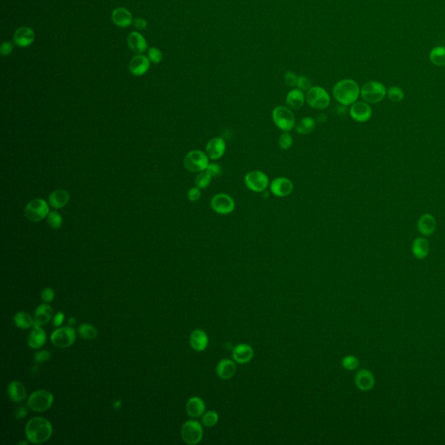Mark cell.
<instances>
[{"label":"cell","instance_id":"cell-1","mask_svg":"<svg viewBox=\"0 0 445 445\" xmlns=\"http://www.w3.org/2000/svg\"><path fill=\"white\" fill-rule=\"evenodd\" d=\"M52 423L44 418L37 417L30 419L26 426L27 440L32 444H43L49 440L52 435Z\"/></svg>","mask_w":445,"mask_h":445},{"label":"cell","instance_id":"cell-2","mask_svg":"<svg viewBox=\"0 0 445 445\" xmlns=\"http://www.w3.org/2000/svg\"><path fill=\"white\" fill-rule=\"evenodd\" d=\"M361 89L358 83L352 79H342L334 85L332 94L341 105L348 106L358 101Z\"/></svg>","mask_w":445,"mask_h":445},{"label":"cell","instance_id":"cell-3","mask_svg":"<svg viewBox=\"0 0 445 445\" xmlns=\"http://www.w3.org/2000/svg\"><path fill=\"white\" fill-rule=\"evenodd\" d=\"M209 158L205 152L193 150L187 153L183 158V165L187 171L199 173L206 171L209 165Z\"/></svg>","mask_w":445,"mask_h":445},{"label":"cell","instance_id":"cell-4","mask_svg":"<svg viewBox=\"0 0 445 445\" xmlns=\"http://www.w3.org/2000/svg\"><path fill=\"white\" fill-rule=\"evenodd\" d=\"M271 116L276 126L283 131H290L296 126V118L292 110L287 106L275 107Z\"/></svg>","mask_w":445,"mask_h":445},{"label":"cell","instance_id":"cell-5","mask_svg":"<svg viewBox=\"0 0 445 445\" xmlns=\"http://www.w3.org/2000/svg\"><path fill=\"white\" fill-rule=\"evenodd\" d=\"M306 103L315 110H325L331 104V97L327 91L321 86H313L305 95Z\"/></svg>","mask_w":445,"mask_h":445},{"label":"cell","instance_id":"cell-6","mask_svg":"<svg viewBox=\"0 0 445 445\" xmlns=\"http://www.w3.org/2000/svg\"><path fill=\"white\" fill-rule=\"evenodd\" d=\"M360 94L366 103L377 104L387 95V90L380 82L369 81L363 85Z\"/></svg>","mask_w":445,"mask_h":445},{"label":"cell","instance_id":"cell-7","mask_svg":"<svg viewBox=\"0 0 445 445\" xmlns=\"http://www.w3.org/2000/svg\"><path fill=\"white\" fill-rule=\"evenodd\" d=\"M53 401V395L51 392L46 390H38L29 396L27 405L32 411L44 412L49 410Z\"/></svg>","mask_w":445,"mask_h":445},{"label":"cell","instance_id":"cell-8","mask_svg":"<svg viewBox=\"0 0 445 445\" xmlns=\"http://www.w3.org/2000/svg\"><path fill=\"white\" fill-rule=\"evenodd\" d=\"M49 213L48 203L41 198L32 199L25 208V215L27 219L31 222H39L47 217Z\"/></svg>","mask_w":445,"mask_h":445},{"label":"cell","instance_id":"cell-9","mask_svg":"<svg viewBox=\"0 0 445 445\" xmlns=\"http://www.w3.org/2000/svg\"><path fill=\"white\" fill-rule=\"evenodd\" d=\"M244 184L247 189L254 192H263L270 185V180L266 173L263 171L255 170L249 171L244 176Z\"/></svg>","mask_w":445,"mask_h":445},{"label":"cell","instance_id":"cell-10","mask_svg":"<svg viewBox=\"0 0 445 445\" xmlns=\"http://www.w3.org/2000/svg\"><path fill=\"white\" fill-rule=\"evenodd\" d=\"M210 207L216 213L229 215L234 211L236 207L235 200L226 193H217L210 200Z\"/></svg>","mask_w":445,"mask_h":445},{"label":"cell","instance_id":"cell-11","mask_svg":"<svg viewBox=\"0 0 445 445\" xmlns=\"http://www.w3.org/2000/svg\"><path fill=\"white\" fill-rule=\"evenodd\" d=\"M181 437L187 445H197L203 438V428L201 424L197 421L192 420L184 422L181 430Z\"/></svg>","mask_w":445,"mask_h":445},{"label":"cell","instance_id":"cell-12","mask_svg":"<svg viewBox=\"0 0 445 445\" xmlns=\"http://www.w3.org/2000/svg\"><path fill=\"white\" fill-rule=\"evenodd\" d=\"M76 339V332L72 327L57 329L51 336V340L55 346L58 348H67L73 345Z\"/></svg>","mask_w":445,"mask_h":445},{"label":"cell","instance_id":"cell-13","mask_svg":"<svg viewBox=\"0 0 445 445\" xmlns=\"http://www.w3.org/2000/svg\"><path fill=\"white\" fill-rule=\"evenodd\" d=\"M350 115L354 121L366 123L369 121L372 116V109L369 105L364 101H357L351 105Z\"/></svg>","mask_w":445,"mask_h":445},{"label":"cell","instance_id":"cell-14","mask_svg":"<svg viewBox=\"0 0 445 445\" xmlns=\"http://www.w3.org/2000/svg\"><path fill=\"white\" fill-rule=\"evenodd\" d=\"M294 189V185L289 180L285 177H278L277 179H273L270 183V190L271 193L278 197V198H285L291 194Z\"/></svg>","mask_w":445,"mask_h":445},{"label":"cell","instance_id":"cell-15","mask_svg":"<svg viewBox=\"0 0 445 445\" xmlns=\"http://www.w3.org/2000/svg\"><path fill=\"white\" fill-rule=\"evenodd\" d=\"M225 151L226 144L222 137H213L206 145V153L209 159L213 161L220 159L225 155Z\"/></svg>","mask_w":445,"mask_h":445},{"label":"cell","instance_id":"cell-16","mask_svg":"<svg viewBox=\"0 0 445 445\" xmlns=\"http://www.w3.org/2000/svg\"><path fill=\"white\" fill-rule=\"evenodd\" d=\"M151 66V61L148 57L142 54H137L131 59L129 71L133 76L140 77L147 73Z\"/></svg>","mask_w":445,"mask_h":445},{"label":"cell","instance_id":"cell-17","mask_svg":"<svg viewBox=\"0 0 445 445\" xmlns=\"http://www.w3.org/2000/svg\"><path fill=\"white\" fill-rule=\"evenodd\" d=\"M13 40L17 46L21 48H26L31 46L35 40V32L31 27H19L16 30Z\"/></svg>","mask_w":445,"mask_h":445},{"label":"cell","instance_id":"cell-18","mask_svg":"<svg viewBox=\"0 0 445 445\" xmlns=\"http://www.w3.org/2000/svg\"><path fill=\"white\" fill-rule=\"evenodd\" d=\"M355 384L362 392H368L375 385V377L368 369H360L355 377Z\"/></svg>","mask_w":445,"mask_h":445},{"label":"cell","instance_id":"cell-19","mask_svg":"<svg viewBox=\"0 0 445 445\" xmlns=\"http://www.w3.org/2000/svg\"><path fill=\"white\" fill-rule=\"evenodd\" d=\"M111 19L112 22L120 28H126L133 24L132 14L126 8L118 7L114 9L111 14Z\"/></svg>","mask_w":445,"mask_h":445},{"label":"cell","instance_id":"cell-20","mask_svg":"<svg viewBox=\"0 0 445 445\" xmlns=\"http://www.w3.org/2000/svg\"><path fill=\"white\" fill-rule=\"evenodd\" d=\"M127 43L130 49L135 53L143 54L146 52L148 45L146 39L138 31H132L130 33L127 38Z\"/></svg>","mask_w":445,"mask_h":445},{"label":"cell","instance_id":"cell-21","mask_svg":"<svg viewBox=\"0 0 445 445\" xmlns=\"http://www.w3.org/2000/svg\"><path fill=\"white\" fill-rule=\"evenodd\" d=\"M254 356V350L251 348L249 344L246 343H241L236 345L233 352H232V357L233 359L241 365L247 364L251 361Z\"/></svg>","mask_w":445,"mask_h":445},{"label":"cell","instance_id":"cell-22","mask_svg":"<svg viewBox=\"0 0 445 445\" xmlns=\"http://www.w3.org/2000/svg\"><path fill=\"white\" fill-rule=\"evenodd\" d=\"M418 229L423 236L432 235L437 229L436 218L431 214H423L418 222Z\"/></svg>","mask_w":445,"mask_h":445},{"label":"cell","instance_id":"cell-23","mask_svg":"<svg viewBox=\"0 0 445 445\" xmlns=\"http://www.w3.org/2000/svg\"><path fill=\"white\" fill-rule=\"evenodd\" d=\"M305 101V95L300 89H293L286 96V105L290 110H299L303 107Z\"/></svg>","mask_w":445,"mask_h":445},{"label":"cell","instance_id":"cell-24","mask_svg":"<svg viewBox=\"0 0 445 445\" xmlns=\"http://www.w3.org/2000/svg\"><path fill=\"white\" fill-rule=\"evenodd\" d=\"M209 339L206 332L202 330H195L190 334V346L196 351H203L208 346Z\"/></svg>","mask_w":445,"mask_h":445},{"label":"cell","instance_id":"cell-25","mask_svg":"<svg viewBox=\"0 0 445 445\" xmlns=\"http://www.w3.org/2000/svg\"><path fill=\"white\" fill-rule=\"evenodd\" d=\"M7 392L9 397L15 403H20L26 397V389L19 381H13L9 384Z\"/></svg>","mask_w":445,"mask_h":445},{"label":"cell","instance_id":"cell-26","mask_svg":"<svg viewBox=\"0 0 445 445\" xmlns=\"http://www.w3.org/2000/svg\"><path fill=\"white\" fill-rule=\"evenodd\" d=\"M53 316V310L49 305H41L38 306L34 316L33 326H42L49 323Z\"/></svg>","mask_w":445,"mask_h":445},{"label":"cell","instance_id":"cell-27","mask_svg":"<svg viewBox=\"0 0 445 445\" xmlns=\"http://www.w3.org/2000/svg\"><path fill=\"white\" fill-rule=\"evenodd\" d=\"M46 339V331L41 329L40 326H33L32 331L28 337V345L31 349H39L45 345Z\"/></svg>","mask_w":445,"mask_h":445},{"label":"cell","instance_id":"cell-28","mask_svg":"<svg viewBox=\"0 0 445 445\" xmlns=\"http://www.w3.org/2000/svg\"><path fill=\"white\" fill-rule=\"evenodd\" d=\"M49 205L54 209L64 208L70 201V194L65 190H56L50 194Z\"/></svg>","mask_w":445,"mask_h":445},{"label":"cell","instance_id":"cell-29","mask_svg":"<svg viewBox=\"0 0 445 445\" xmlns=\"http://www.w3.org/2000/svg\"><path fill=\"white\" fill-rule=\"evenodd\" d=\"M205 411H206V404L200 397L193 396L188 400L186 403V412L190 418H194V419L199 418L204 414Z\"/></svg>","mask_w":445,"mask_h":445},{"label":"cell","instance_id":"cell-30","mask_svg":"<svg viewBox=\"0 0 445 445\" xmlns=\"http://www.w3.org/2000/svg\"><path fill=\"white\" fill-rule=\"evenodd\" d=\"M236 367L234 362L230 359L221 360L217 366V374L221 379H230L236 373Z\"/></svg>","mask_w":445,"mask_h":445},{"label":"cell","instance_id":"cell-31","mask_svg":"<svg viewBox=\"0 0 445 445\" xmlns=\"http://www.w3.org/2000/svg\"><path fill=\"white\" fill-rule=\"evenodd\" d=\"M430 252V244L428 240L423 237H418L412 244V253L418 259L426 258Z\"/></svg>","mask_w":445,"mask_h":445},{"label":"cell","instance_id":"cell-32","mask_svg":"<svg viewBox=\"0 0 445 445\" xmlns=\"http://www.w3.org/2000/svg\"><path fill=\"white\" fill-rule=\"evenodd\" d=\"M316 127V121L311 117H305L301 119L296 125V131L301 135H308L312 133Z\"/></svg>","mask_w":445,"mask_h":445},{"label":"cell","instance_id":"cell-33","mask_svg":"<svg viewBox=\"0 0 445 445\" xmlns=\"http://www.w3.org/2000/svg\"><path fill=\"white\" fill-rule=\"evenodd\" d=\"M14 323L19 329L26 330L34 325V319H32L27 312H17L14 316Z\"/></svg>","mask_w":445,"mask_h":445},{"label":"cell","instance_id":"cell-34","mask_svg":"<svg viewBox=\"0 0 445 445\" xmlns=\"http://www.w3.org/2000/svg\"><path fill=\"white\" fill-rule=\"evenodd\" d=\"M430 60L433 65L438 66L445 65V47L437 46L431 50L430 53Z\"/></svg>","mask_w":445,"mask_h":445},{"label":"cell","instance_id":"cell-35","mask_svg":"<svg viewBox=\"0 0 445 445\" xmlns=\"http://www.w3.org/2000/svg\"><path fill=\"white\" fill-rule=\"evenodd\" d=\"M80 337L88 340H93L98 337V331L89 323H83L79 327Z\"/></svg>","mask_w":445,"mask_h":445},{"label":"cell","instance_id":"cell-36","mask_svg":"<svg viewBox=\"0 0 445 445\" xmlns=\"http://www.w3.org/2000/svg\"><path fill=\"white\" fill-rule=\"evenodd\" d=\"M211 180L212 177L209 175L207 171H202L198 173V175L195 179V184L199 189H206L209 186V183H211Z\"/></svg>","mask_w":445,"mask_h":445},{"label":"cell","instance_id":"cell-37","mask_svg":"<svg viewBox=\"0 0 445 445\" xmlns=\"http://www.w3.org/2000/svg\"><path fill=\"white\" fill-rule=\"evenodd\" d=\"M219 420L218 415L216 411H207L206 414L203 416L202 422L206 427H213L217 424Z\"/></svg>","mask_w":445,"mask_h":445},{"label":"cell","instance_id":"cell-38","mask_svg":"<svg viewBox=\"0 0 445 445\" xmlns=\"http://www.w3.org/2000/svg\"><path fill=\"white\" fill-rule=\"evenodd\" d=\"M47 222L52 228L57 230L61 227L62 224H63V217L57 211H50V213L47 216Z\"/></svg>","mask_w":445,"mask_h":445},{"label":"cell","instance_id":"cell-39","mask_svg":"<svg viewBox=\"0 0 445 445\" xmlns=\"http://www.w3.org/2000/svg\"><path fill=\"white\" fill-rule=\"evenodd\" d=\"M292 145V136L289 133V131H284V133H282L279 138H278L279 147L282 150H284V151H287V150L290 149Z\"/></svg>","mask_w":445,"mask_h":445},{"label":"cell","instance_id":"cell-40","mask_svg":"<svg viewBox=\"0 0 445 445\" xmlns=\"http://www.w3.org/2000/svg\"><path fill=\"white\" fill-rule=\"evenodd\" d=\"M387 95L389 99L392 100V102H401L404 99V92L403 90L397 86H392L387 91Z\"/></svg>","mask_w":445,"mask_h":445},{"label":"cell","instance_id":"cell-41","mask_svg":"<svg viewBox=\"0 0 445 445\" xmlns=\"http://www.w3.org/2000/svg\"><path fill=\"white\" fill-rule=\"evenodd\" d=\"M342 366L345 369L354 370L359 366V360L356 357L350 355L342 359Z\"/></svg>","mask_w":445,"mask_h":445},{"label":"cell","instance_id":"cell-42","mask_svg":"<svg viewBox=\"0 0 445 445\" xmlns=\"http://www.w3.org/2000/svg\"><path fill=\"white\" fill-rule=\"evenodd\" d=\"M148 58L154 64H159L163 59V53L158 48L152 47L148 51Z\"/></svg>","mask_w":445,"mask_h":445},{"label":"cell","instance_id":"cell-43","mask_svg":"<svg viewBox=\"0 0 445 445\" xmlns=\"http://www.w3.org/2000/svg\"><path fill=\"white\" fill-rule=\"evenodd\" d=\"M209 175L211 176L212 178H218L222 175L223 173V169L221 167V165L219 164H217L216 162H213V163H209L208 167L206 170Z\"/></svg>","mask_w":445,"mask_h":445},{"label":"cell","instance_id":"cell-44","mask_svg":"<svg viewBox=\"0 0 445 445\" xmlns=\"http://www.w3.org/2000/svg\"><path fill=\"white\" fill-rule=\"evenodd\" d=\"M297 79H298V77L297 76V74L291 71H288L285 74V82L289 87H296L297 84Z\"/></svg>","mask_w":445,"mask_h":445},{"label":"cell","instance_id":"cell-45","mask_svg":"<svg viewBox=\"0 0 445 445\" xmlns=\"http://www.w3.org/2000/svg\"><path fill=\"white\" fill-rule=\"evenodd\" d=\"M297 86L298 89H300L303 92L304 91H308L309 89L312 87V83H311V81H310L307 77L299 76L298 77V79H297Z\"/></svg>","mask_w":445,"mask_h":445},{"label":"cell","instance_id":"cell-46","mask_svg":"<svg viewBox=\"0 0 445 445\" xmlns=\"http://www.w3.org/2000/svg\"><path fill=\"white\" fill-rule=\"evenodd\" d=\"M187 198L191 202H197L201 198V191L198 187L190 188L187 192Z\"/></svg>","mask_w":445,"mask_h":445},{"label":"cell","instance_id":"cell-47","mask_svg":"<svg viewBox=\"0 0 445 445\" xmlns=\"http://www.w3.org/2000/svg\"><path fill=\"white\" fill-rule=\"evenodd\" d=\"M42 300L46 303L52 302L55 297V291L52 288H46L41 293Z\"/></svg>","mask_w":445,"mask_h":445},{"label":"cell","instance_id":"cell-48","mask_svg":"<svg viewBox=\"0 0 445 445\" xmlns=\"http://www.w3.org/2000/svg\"><path fill=\"white\" fill-rule=\"evenodd\" d=\"M13 52V44L10 41H4L2 43L0 47V52L2 56H9Z\"/></svg>","mask_w":445,"mask_h":445},{"label":"cell","instance_id":"cell-49","mask_svg":"<svg viewBox=\"0 0 445 445\" xmlns=\"http://www.w3.org/2000/svg\"><path fill=\"white\" fill-rule=\"evenodd\" d=\"M51 358V352L47 350H42L39 351L38 353L35 354L34 359L37 363H43L46 362Z\"/></svg>","mask_w":445,"mask_h":445},{"label":"cell","instance_id":"cell-50","mask_svg":"<svg viewBox=\"0 0 445 445\" xmlns=\"http://www.w3.org/2000/svg\"><path fill=\"white\" fill-rule=\"evenodd\" d=\"M133 26L138 31H143V30L146 29V27L148 26V23H147V21L145 19L138 18V19L133 20Z\"/></svg>","mask_w":445,"mask_h":445},{"label":"cell","instance_id":"cell-51","mask_svg":"<svg viewBox=\"0 0 445 445\" xmlns=\"http://www.w3.org/2000/svg\"><path fill=\"white\" fill-rule=\"evenodd\" d=\"M65 320V314L63 312H57V315L54 316L53 325L56 327L61 326L62 323H64Z\"/></svg>","mask_w":445,"mask_h":445},{"label":"cell","instance_id":"cell-52","mask_svg":"<svg viewBox=\"0 0 445 445\" xmlns=\"http://www.w3.org/2000/svg\"><path fill=\"white\" fill-rule=\"evenodd\" d=\"M27 416V410L26 408L19 407L17 409L15 412V417L17 419H23Z\"/></svg>","mask_w":445,"mask_h":445},{"label":"cell","instance_id":"cell-53","mask_svg":"<svg viewBox=\"0 0 445 445\" xmlns=\"http://www.w3.org/2000/svg\"><path fill=\"white\" fill-rule=\"evenodd\" d=\"M75 323H76V321H75V318H74V317H72V318L69 319V324H70L71 326H72V325H74Z\"/></svg>","mask_w":445,"mask_h":445},{"label":"cell","instance_id":"cell-54","mask_svg":"<svg viewBox=\"0 0 445 445\" xmlns=\"http://www.w3.org/2000/svg\"><path fill=\"white\" fill-rule=\"evenodd\" d=\"M19 444H20V445H26L27 443L26 442H20Z\"/></svg>","mask_w":445,"mask_h":445}]
</instances>
